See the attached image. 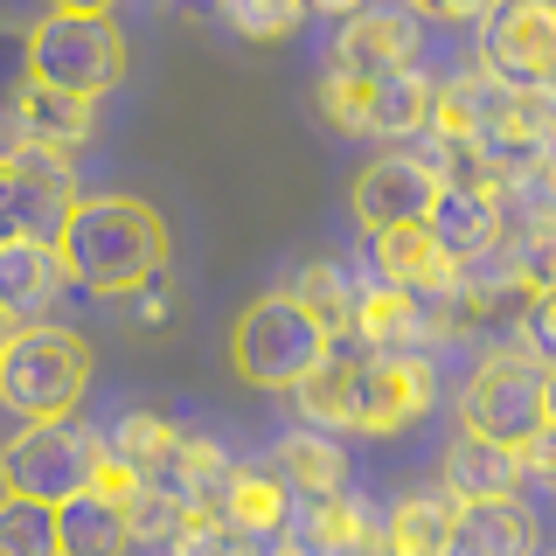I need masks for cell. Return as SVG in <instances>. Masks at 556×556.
I'll return each mask as SVG.
<instances>
[{
  "label": "cell",
  "mask_w": 556,
  "mask_h": 556,
  "mask_svg": "<svg viewBox=\"0 0 556 556\" xmlns=\"http://www.w3.org/2000/svg\"><path fill=\"white\" fill-rule=\"evenodd\" d=\"M306 431H362V439H390V431H410L417 417L439 404V369L431 355H376L369 341H334L327 369L306 382L300 396Z\"/></svg>",
  "instance_id": "cell-1"
},
{
  "label": "cell",
  "mask_w": 556,
  "mask_h": 556,
  "mask_svg": "<svg viewBox=\"0 0 556 556\" xmlns=\"http://www.w3.org/2000/svg\"><path fill=\"white\" fill-rule=\"evenodd\" d=\"M167 216L153 208L147 195H91L77 208V223H70L63 237V257L70 271H77L84 292H98V300H132V292H147L153 278L167 271Z\"/></svg>",
  "instance_id": "cell-2"
},
{
  "label": "cell",
  "mask_w": 556,
  "mask_h": 556,
  "mask_svg": "<svg viewBox=\"0 0 556 556\" xmlns=\"http://www.w3.org/2000/svg\"><path fill=\"white\" fill-rule=\"evenodd\" d=\"M91 369H98V355L84 334H70L56 320L22 327L0 348V404L22 425H70L84 390H91Z\"/></svg>",
  "instance_id": "cell-3"
},
{
  "label": "cell",
  "mask_w": 556,
  "mask_h": 556,
  "mask_svg": "<svg viewBox=\"0 0 556 556\" xmlns=\"http://www.w3.org/2000/svg\"><path fill=\"white\" fill-rule=\"evenodd\" d=\"M327 355H334V334L292 292H257L230 327V369L251 390H292L300 396L327 369Z\"/></svg>",
  "instance_id": "cell-4"
},
{
  "label": "cell",
  "mask_w": 556,
  "mask_h": 556,
  "mask_svg": "<svg viewBox=\"0 0 556 556\" xmlns=\"http://www.w3.org/2000/svg\"><path fill=\"white\" fill-rule=\"evenodd\" d=\"M28 84H49L63 98L98 104L126 84V35L112 8H49L28 28Z\"/></svg>",
  "instance_id": "cell-5"
},
{
  "label": "cell",
  "mask_w": 556,
  "mask_h": 556,
  "mask_svg": "<svg viewBox=\"0 0 556 556\" xmlns=\"http://www.w3.org/2000/svg\"><path fill=\"white\" fill-rule=\"evenodd\" d=\"M459 425L473 439L529 452L549 431V362L535 348H494V355H480L466 390H459Z\"/></svg>",
  "instance_id": "cell-6"
},
{
  "label": "cell",
  "mask_w": 556,
  "mask_h": 556,
  "mask_svg": "<svg viewBox=\"0 0 556 556\" xmlns=\"http://www.w3.org/2000/svg\"><path fill=\"white\" fill-rule=\"evenodd\" d=\"M104 459H112V445H104V431L91 425H22L0 452V486H8L14 501H42V508H70V501H84L104 473Z\"/></svg>",
  "instance_id": "cell-7"
},
{
  "label": "cell",
  "mask_w": 556,
  "mask_h": 556,
  "mask_svg": "<svg viewBox=\"0 0 556 556\" xmlns=\"http://www.w3.org/2000/svg\"><path fill=\"white\" fill-rule=\"evenodd\" d=\"M439 91L445 84H431V70H396V77L382 84H348V77H327L320 70V118L334 132H355V139H417L431 132V118H439Z\"/></svg>",
  "instance_id": "cell-8"
},
{
  "label": "cell",
  "mask_w": 556,
  "mask_h": 556,
  "mask_svg": "<svg viewBox=\"0 0 556 556\" xmlns=\"http://www.w3.org/2000/svg\"><path fill=\"white\" fill-rule=\"evenodd\" d=\"M84 202L91 195H77V167L63 153L8 147V161H0V243H56L63 251Z\"/></svg>",
  "instance_id": "cell-9"
},
{
  "label": "cell",
  "mask_w": 556,
  "mask_h": 556,
  "mask_svg": "<svg viewBox=\"0 0 556 556\" xmlns=\"http://www.w3.org/2000/svg\"><path fill=\"white\" fill-rule=\"evenodd\" d=\"M480 70L508 91L535 98L556 84V8L549 0H508L480 22Z\"/></svg>",
  "instance_id": "cell-10"
},
{
  "label": "cell",
  "mask_w": 556,
  "mask_h": 556,
  "mask_svg": "<svg viewBox=\"0 0 556 556\" xmlns=\"http://www.w3.org/2000/svg\"><path fill=\"white\" fill-rule=\"evenodd\" d=\"M439 195H445L439 161H425V153H376V161L355 174V188H348V208H355V223L369 237H390V230L431 223Z\"/></svg>",
  "instance_id": "cell-11"
},
{
  "label": "cell",
  "mask_w": 556,
  "mask_h": 556,
  "mask_svg": "<svg viewBox=\"0 0 556 556\" xmlns=\"http://www.w3.org/2000/svg\"><path fill=\"white\" fill-rule=\"evenodd\" d=\"M417 42H425V28H417L410 8H362L341 22L334 49H327V77L382 84L396 70H417Z\"/></svg>",
  "instance_id": "cell-12"
},
{
  "label": "cell",
  "mask_w": 556,
  "mask_h": 556,
  "mask_svg": "<svg viewBox=\"0 0 556 556\" xmlns=\"http://www.w3.org/2000/svg\"><path fill=\"white\" fill-rule=\"evenodd\" d=\"M515 216H508V195L501 188H480V181H445L439 208H431V237L452 251V265H486V257L508 243Z\"/></svg>",
  "instance_id": "cell-13"
},
{
  "label": "cell",
  "mask_w": 556,
  "mask_h": 556,
  "mask_svg": "<svg viewBox=\"0 0 556 556\" xmlns=\"http://www.w3.org/2000/svg\"><path fill=\"white\" fill-rule=\"evenodd\" d=\"M77 286L70 257L56 243H0V313H8V334L42 327V313Z\"/></svg>",
  "instance_id": "cell-14"
},
{
  "label": "cell",
  "mask_w": 556,
  "mask_h": 556,
  "mask_svg": "<svg viewBox=\"0 0 556 556\" xmlns=\"http://www.w3.org/2000/svg\"><path fill=\"white\" fill-rule=\"evenodd\" d=\"M369 271H376V286L417 292V300H445V292H459V265H452V251L431 237V223L369 237Z\"/></svg>",
  "instance_id": "cell-15"
},
{
  "label": "cell",
  "mask_w": 556,
  "mask_h": 556,
  "mask_svg": "<svg viewBox=\"0 0 556 556\" xmlns=\"http://www.w3.org/2000/svg\"><path fill=\"white\" fill-rule=\"evenodd\" d=\"M355 341H369L376 355H425V348L445 341V313H439V300L369 286L355 306Z\"/></svg>",
  "instance_id": "cell-16"
},
{
  "label": "cell",
  "mask_w": 556,
  "mask_h": 556,
  "mask_svg": "<svg viewBox=\"0 0 556 556\" xmlns=\"http://www.w3.org/2000/svg\"><path fill=\"white\" fill-rule=\"evenodd\" d=\"M8 126H14V147L63 153V161H70V153H77L84 139L98 132V104L63 98V91H49V84H22V91H14Z\"/></svg>",
  "instance_id": "cell-17"
},
{
  "label": "cell",
  "mask_w": 556,
  "mask_h": 556,
  "mask_svg": "<svg viewBox=\"0 0 556 556\" xmlns=\"http://www.w3.org/2000/svg\"><path fill=\"white\" fill-rule=\"evenodd\" d=\"M521 473H529V452H508L494 439H473V431H459V445L445 452V486L473 508V501H515Z\"/></svg>",
  "instance_id": "cell-18"
},
{
  "label": "cell",
  "mask_w": 556,
  "mask_h": 556,
  "mask_svg": "<svg viewBox=\"0 0 556 556\" xmlns=\"http://www.w3.org/2000/svg\"><path fill=\"white\" fill-rule=\"evenodd\" d=\"M466 501L452 486H417L390 508V556H445L452 549V529H459Z\"/></svg>",
  "instance_id": "cell-19"
},
{
  "label": "cell",
  "mask_w": 556,
  "mask_h": 556,
  "mask_svg": "<svg viewBox=\"0 0 556 556\" xmlns=\"http://www.w3.org/2000/svg\"><path fill=\"white\" fill-rule=\"evenodd\" d=\"M223 521L243 535V543H278L292 521V480L265 473V466H237L230 494H223Z\"/></svg>",
  "instance_id": "cell-20"
},
{
  "label": "cell",
  "mask_w": 556,
  "mask_h": 556,
  "mask_svg": "<svg viewBox=\"0 0 556 556\" xmlns=\"http://www.w3.org/2000/svg\"><path fill=\"white\" fill-rule=\"evenodd\" d=\"M445 556H535V515L515 501H473Z\"/></svg>",
  "instance_id": "cell-21"
},
{
  "label": "cell",
  "mask_w": 556,
  "mask_h": 556,
  "mask_svg": "<svg viewBox=\"0 0 556 556\" xmlns=\"http://www.w3.org/2000/svg\"><path fill=\"white\" fill-rule=\"evenodd\" d=\"M306 543H313V556H390V521L369 515L355 494H341V501L313 508Z\"/></svg>",
  "instance_id": "cell-22"
},
{
  "label": "cell",
  "mask_w": 556,
  "mask_h": 556,
  "mask_svg": "<svg viewBox=\"0 0 556 556\" xmlns=\"http://www.w3.org/2000/svg\"><path fill=\"white\" fill-rule=\"evenodd\" d=\"M494 257L508 265V278L529 292V300L556 292V208L535 202L529 216H515V230H508V243H501Z\"/></svg>",
  "instance_id": "cell-23"
},
{
  "label": "cell",
  "mask_w": 556,
  "mask_h": 556,
  "mask_svg": "<svg viewBox=\"0 0 556 556\" xmlns=\"http://www.w3.org/2000/svg\"><path fill=\"white\" fill-rule=\"evenodd\" d=\"M230 480H237V466L223 459V445L202 439V431H188L181 452H174V466L161 473V486L174 494V508H223Z\"/></svg>",
  "instance_id": "cell-24"
},
{
  "label": "cell",
  "mask_w": 556,
  "mask_h": 556,
  "mask_svg": "<svg viewBox=\"0 0 556 556\" xmlns=\"http://www.w3.org/2000/svg\"><path fill=\"white\" fill-rule=\"evenodd\" d=\"M278 473L300 486V494H313V508H320V501L348 494V452L334 445V431H292L278 445Z\"/></svg>",
  "instance_id": "cell-25"
},
{
  "label": "cell",
  "mask_w": 556,
  "mask_h": 556,
  "mask_svg": "<svg viewBox=\"0 0 556 556\" xmlns=\"http://www.w3.org/2000/svg\"><path fill=\"white\" fill-rule=\"evenodd\" d=\"M63 521V556H132V521L112 508L104 494H84L70 501V508H56Z\"/></svg>",
  "instance_id": "cell-26"
},
{
  "label": "cell",
  "mask_w": 556,
  "mask_h": 556,
  "mask_svg": "<svg viewBox=\"0 0 556 556\" xmlns=\"http://www.w3.org/2000/svg\"><path fill=\"white\" fill-rule=\"evenodd\" d=\"M286 292H292V300H300V306H306V313H313V320H320L334 341H348V334H355V306H362V292L348 286V271H341V265L313 257V265H306L300 278H292Z\"/></svg>",
  "instance_id": "cell-27"
},
{
  "label": "cell",
  "mask_w": 556,
  "mask_h": 556,
  "mask_svg": "<svg viewBox=\"0 0 556 556\" xmlns=\"http://www.w3.org/2000/svg\"><path fill=\"white\" fill-rule=\"evenodd\" d=\"M181 439H188V431H174L161 410H126L118 431H112V459H126V466H139V473L161 480L174 466V452H181Z\"/></svg>",
  "instance_id": "cell-28"
},
{
  "label": "cell",
  "mask_w": 556,
  "mask_h": 556,
  "mask_svg": "<svg viewBox=\"0 0 556 556\" xmlns=\"http://www.w3.org/2000/svg\"><path fill=\"white\" fill-rule=\"evenodd\" d=\"M0 556H63V521L42 501H0Z\"/></svg>",
  "instance_id": "cell-29"
},
{
  "label": "cell",
  "mask_w": 556,
  "mask_h": 556,
  "mask_svg": "<svg viewBox=\"0 0 556 556\" xmlns=\"http://www.w3.org/2000/svg\"><path fill=\"white\" fill-rule=\"evenodd\" d=\"M237 529L223 521V508H181V521H174L167 535V556H230Z\"/></svg>",
  "instance_id": "cell-30"
},
{
  "label": "cell",
  "mask_w": 556,
  "mask_h": 556,
  "mask_svg": "<svg viewBox=\"0 0 556 556\" xmlns=\"http://www.w3.org/2000/svg\"><path fill=\"white\" fill-rule=\"evenodd\" d=\"M223 22L237 35H251V42H278V35L300 28V0H230Z\"/></svg>",
  "instance_id": "cell-31"
},
{
  "label": "cell",
  "mask_w": 556,
  "mask_h": 556,
  "mask_svg": "<svg viewBox=\"0 0 556 556\" xmlns=\"http://www.w3.org/2000/svg\"><path fill=\"white\" fill-rule=\"evenodd\" d=\"M529 348L543 362H556V292H543V300L529 306Z\"/></svg>",
  "instance_id": "cell-32"
},
{
  "label": "cell",
  "mask_w": 556,
  "mask_h": 556,
  "mask_svg": "<svg viewBox=\"0 0 556 556\" xmlns=\"http://www.w3.org/2000/svg\"><path fill=\"white\" fill-rule=\"evenodd\" d=\"M529 473H543V480L556 486V425H549V431H543V439H535V445H529Z\"/></svg>",
  "instance_id": "cell-33"
},
{
  "label": "cell",
  "mask_w": 556,
  "mask_h": 556,
  "mask_svg": "<svg viewBox=\"0 0 556 556\" xmlns=\"http://www.w3.org/2000/svg\"><path fill=\"white\" fill-rule=\"evenodd\" d=\"M549 425H556V362H549Z\"/></svg>",
  "instance_id": "cell-34"
},
{
  "label": "cell",
  "mask_w": 556,
  "mask_h": 556,
  "mask_svg": "<svg viewBox=\"0 0 556 556\" xmlns=\"http://www.w3.org/2000/svg\"><path fill=\"white\" fill-rule=\"evenodd\" d=\"M549 98H556V84H549Z\"/></svg>",
  "instance_id": "cell-35"
}]
</instances>
